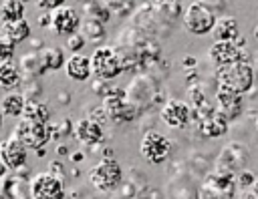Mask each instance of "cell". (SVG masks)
<instances>
[{"mask_svg": "<svg viewBox=\"0 0 258 199\" xmlns=\"http://www.w3.org/2000/svg\"><path fill=\"white\" fill-rule=\"evenodd\" d=\"M107 8L111 10V16H131L137 8V2L131 0H107Z\"/></svg>", "mask_w": 258, "mask_h": 199, "instance_id": "d590c367", "label": "cell"}, {"mask_svg": "<svg viewBox=\"0 0 258 199\" xmlns=\"http://www.w3.org/2000/svg\"><path fill=\"white\" fill-rule=\"evenodd\" d=\"M73 127H75V123L69 117H62L58 123H48L50 141H58V139H64V137L73 135Z\"/></svg>", "mask_w": 258, "mask_h": 199, "instance_id": "e575fe53", "label": "cell"}, {"mask_svg": "<svg viewBox=\"0 0 258 199\" xmlns=\"http://www.w3.org/2000/svg\"><path fill=\"white\" fill-rule=\"evenodd\" d=\"M101 107L105 109L109 123H115V125L133 123L141 115V111L127 101V90L121 86H111L109 92L101 98Z\"/></svg>", "mask_w": 258, "mask_h": 199, "instance_id": "277c9868", "label": "cell"}, {"mask_svg": "<svg viewBox=\"0 0 258 199\" xmlns=\"http://www.w3.org/2000/svg\"><path fill=\"white\" fill-rule=\"evenodd\" d=\"M26 149L16 143L14 139H4L0 141V161L8 169V173H16L22 167H26Z\"/></svg>", "mask_w": 258, "mask_h": 199, "instance_id": "ac0fdd59", "label": "cell"}, {"mask_svg": "<svg viewBox=\"0 0 258 199\" xmlns=\"http://www.w3.org/2000/svg\"><path fill=\"white\" fill-rule=\"evenodd\" d=\"M79 32L83 34V38H85L87 42H93V44H97V46H101V42L107 38V28H105V24H101V22H97V20H89V18H83Z\"/></svg>", "mask_w": 258, "mask_h": 199, "instance_id": "f1b7e54d", "label": "cell"}, {"mask_svg": "<svg viewBox=\"0 0 258 199\" xmlns=\"http://www.w3.org/2000/svg\"><path fill=\"white\" fill-rule=\"evenodd\" d=\"M81 22H83L81 12L71 4H62L60 8L50 12V30L56 36H64L67 38V36L79 32Z\"/></svg>", "mask_w": 258, "mask_h": 199, "instance_id": "9a60e30c", "label": "cell"}, {"mask_svg": "<svg viewBox=\"0 0 258 199\" xmlns=\"http://www.w3.org/2000/svg\"><path fill=\"white\" fill-rule=\"evenodd\" d=\"M10 139H14L16 143H20L24 149H42L46 147V143L50 141V133H48V123L40 125V123H28V121H18L16 127L12 129Z\"/></svg>", "mask_w": 258, "mask_h": 199, "instance_id": "8fae6325", "label": "cell"}, {"mask_svg": "<svg viewBox=\"0 0 258 199\" xmlns=\"http://www.w3.org/2000/svg\"><path fill=\"white\" fill-rule=\"evenodd\" d=\"M6 173H8V169H6V167L2 165V161H0V179H2V177H4Z\"/></svg>", "mask_w": 258, "mask_h": 199, "instance_id": "f5cc1de1", "label": "cell"}, {"mask_svg": "<svg viewBox=\"0 0 258 199\" xmlns=\"http://www.w3.org/2000/svg\"><path fill=\"white\" fill-rule=\"evenodd\" d=\"M32 36V26L30 22L24 20H16V22H4L0 24V42H8L12 46L28 40Z\"/></svg>", "mask_w": 258, "mask_h": 199, "instance_id": "44dd1931", "label": "cell"}, {"mask_svg": "<svg viewBox=\"0 0 258 199\" xmlns=\"http://www.w3.org/2000/svg\"><path fill=\"white\" fill-rule=\"evenodd\" d=\"M216 88H226L236 94H246L254 88L256 82V70L252 62H232L226 66H220L214 70Z\"/></svg>", "mask_w": 258, "mask_h": 199, "instance_id": "6da1fadb", "label": "cell"}, {"mask_svg": "<svg viewBox=\"0 0 258 199\" xmlns=\"http://www.w3.org/2000/svg\"><path fill=\"white\" fill-rule=\"evenodd\" d=\"M167 187H169L167 189L169 199H196V195H198V187L191 185V181H189L187 175L173 177Z\"/></svg>", "mask_w": 258, "mask_h": 199, "instance_id": "484cf974", "label": "cell"}, {"mask_svg": "<svg viewBox=\"0 0 258 199\" xmlns=\"http://www.w3.org/2000/svg\"><path fill=\"white\" fill-rule=\"evenodd\" d=\"M85 44H87V40L83 38L81 32H75V34H71V36L64 38V48L71 50V54H79L85 48Z\"/></svg>", "mask_w": 258, "mask_h": 199, "instance_id": "8d00e7d4", "label": "cell"}, {"mask_svg": "<svg viewBox=\"0 0 258 199\" xmlns=\"http://www.w3.org/2000/svg\"><path fill=\"white\" fill-rule=\"evenodd\" d=\"M64 2H60V0H38L36 2V8L38 10H42V12H54L56 8H60Z\"/></svg>", "mask_w": 258, "mask_h": 199, "instance_id": "7bdbcfd3", "label": "cell"}, {"mask_svg": "<svg viewBox=\"0 0 258 199\" xmlns=\"http://www.w3.org/2000/svg\"><path fill=\"white\" fill-rule=\"evenodd\" d=\"M20 92H22V96L26 101H40L42 94H44V88H42L40 78H22Z\"/></svg>", "mask_w": 258, "mask_h": 199, "instance_id": "836d02e7", "label": "cell"}, {"mask_svg": "<svg viewBox=\"0 0 258 199\" xmlns=\"http://www.w3.org/2000/svg\"><path fill=\"white\" fill-rule=\"evenodd\" d=\"M181 66H183L185 70H191V68H196V66H198V60H196V56H191V54H185V56H181Z\"/></svg>", "mask_w": 258, "mask_h": 199, "instance_id": "bcb514c9", "label": "cell"}, {"mask_svg": "<svg viewBox=\"0 0 258 199\" xmlns=\"http://www.w3.org/2000/svg\"><path fill=\"white\" fill-rule=\"evenodd\" d=\"M20 119H22V121H28V123L46 125V123H50V109H48V105L42 103V101H26Z\"/></svg>", "mask_w": 258, "mask_h": 199, "instance_id": "d4e9b609", "label": "cell"}, {"mask_svg": "<svg viewBox=\"0 0 258 199\" xmlns=\"http://www.w3.org/2000/svg\"><path fill=\"white\" fill-rule=\"evenodd\" d=\"M250 52L240 48L236 42H212L208 48V60L214 64V68L232 64V62H252Z\"/></svg>", "mask_w": 258, "mask_h": 199, "instance_id": "4fadbf2b", "label": "cell"}, {"mask_svg": "<svg viewBox=\"0 0 258 199\" xmlns=\"http://www.w3.org/2000/svg\"><path fill=\"white\" fill-rule=\"evenodd\" d=\"M30 193L34 199H64L67 183L48 171H42L30 177Z\"/></svg>", "mask_w": 258, "mask_h": 199, "instance_id": "7c38bea8", "label": "cell"}, {"mask_svg": "<svg viewBox=\"0 0 258 199\" xmlns=\"http://www.w3.org/2000/svg\"><path fill=\"white\" fill-rule=\"evenodd\" d=\"M204 103H208V96H206V90L202 86V80L196 82V84H189V105L191 107H200Z\"/></svg>", "mask_w": 258, "mask_h": 199, "instance_id": "74e56055", "label": "cell"}, {"mask_svg": "<svg viewBox=\"0 0 258 199\" xmlns=\"http://www.w3.org/2000/svg\"><path fill=\"white\" fill-rule=\"evenodd\" d=\"M83 14L85 18L89 20H97L101 24H107L113 16H111V10L107 8V2H101V0H91V2H83Z\"/></svg>", "mask_w": 258, "mask_h": 199, "instance_id": "4dcf8cb0", "label": "cell"}, {"mask_svg": "<svg viewBox=\"0 0 258 199\" xmlns=\"http://www.w3.org/2000/svg\"><path fill=\"white\" fill-rule=\"evenodd\" d=\"M159 119L169 129H185L191 125V105L181 98H169L159 107Z\"/></svg>", "mask_w": 258, "mask_h": 199, "instance_id": "5bb4252c", "label": "cell"}, {"mask_svg": "<svg viewBox=\"0 0 258 199\" xmlns=\"http://www.w3.org/2000/svg\"><path fill=\"white\" fill-rule=\"evenodd\" d=\"M91 72L93 78H103V80H113L123 72L121 60L113 48V44H101L95 46V50L91 52Z\"/></svg>", "mask_w": 258, "mask_h": 199, "instance_id": "ba28073f", "label": "cell"}, {"mask_svg": "<svg viewBox=\"0 0 258 199\" xmlns=\"http://www.w3.org/2000/svg\"><path fill=\"white\" fill-rule=\"evenodd\" d=\"M254 181H256V175H254L252 171H248V169L236 173V187H238V189H244L246 193L254 187Z\"/></svg>", "mask_w": 258, "mask_h": 199, "instance_id": "f35d334b", "label": "cell"}, {"mask_svg": "<svg viewBox=\"0 0 258 199\" xmlns=\"http://www.w3.org/2000/svg\"><path fill=\"white\" fill-rule=\"evenodd\" d=\"M54 153H56V155H71V153H69V147H67V145H62V143L54 147Z\"/></svg>", "mask_w": 258, "mask_h": 199, "instance_id": "f907efd6", "label": "cell"}, {"mask_svg": "<svg viewBox=\"0 0 258 199\" xmlns=\"http://www.w3.org/2000/svg\"><path fill=\"white\" fill-rule=\"evenodd\" d=\"M153 10H155L157 16H159L163 22H167L169 26H171L177 18H181V14H183L181 2H175V0H155V2H153Z\"/></svg>", "mask_w": 258, "mask_h": 199, "instance_id": "83f0119b", "label": "cell"}, {"mask_svg": "<svg viewBox=\"0 0 258 199\" xmlns=\"http://www.w3.org/2000/svg\"><path fill=\"white\" fill-rule=\"evenodd\" d=\"M42 52V60H44V66L46 70H58V68H64V62H67V56H64V50L60 46H44Z\"/></svg>", "mask_w": 258, "mask_h": 199, "instance_id": "d6a6232c", "label": "cell"}, {"mask_svg": "<svg viewBox=\"0 0 258 199\" xmlns=\"http://www.w3.org/2000/svg\"><path fill=\"white\" fill-rule=\"evenodd\" d=\"M129 24L139 28L141 32H145L147 36L159 40V38H165L169 32H171V26L167 22H163L157 12L153 10V2H141L137 4L135 12L129 16Z\"/></svg>", "mask_w": 258, "mask_h": 199, "instance_id": "52a82bcc", "label": "cell"}, {"mask_svg": "<svg viewBox=\"0 0 258 199\" xmlns=\"http://www.w3.org/2000/svg\"><path fill=\"white\" fill-rule=\"evenodd\" d=\"M64 74L71 78V80H77V82H85L89 78H93V72H91V58L85 56L83 52L79 54H71L64 62Z\"/></svg>", "mask_w": 258, "mask_h": 199, "instance_id": "7402d4cb", "label": "cell"}, {"mask_svg": "<svg viewBox=\"0 0 258 199\" xmlns=\"http://www.w3.org/2000/svg\"><path fill=\"white\" fill-rule=\"evenodd\" d=\"M89 119H93V121H97V123H109V119H107V113H105V109L99 105V107H93L91 111H89V115H87Z\"/></svg>", "mask_w": 258, "mask_h": 199, "instance_id": "ee69618b", "label": "cell"}, {"mask_svg": "<svg viewBox=\"0 0 258 199\" xmlns=\"http://www.w3.org/2000/svg\"><path fill=\"white\" fill-rule=\"evenodd\" d=\"M216 111L228 121H236L244 111V96L226 88H216Z\"/></svg>", "mask_w": 258, "mask_h": 199, "instance_id": "d6986e66", "label": "cell"}, {"mask_svg": "<svg viewBox=\"0 0 258 199\" xmlns=\"http://www.w3.org/2000/svg\"><path fill=\"white\" fill-rule=\"evenodd\" d=\"M73 137L83 145V147H95L99 143L105 141V129L101 123L89 119V117H81L79 121H75L73 127Z\"/></svg>", "mask_w": 258, "mask_h": 199, "instance_id": "e0dca14e", "label": "cell"}, {"mask_svg": "<svg viewBox=\"0 0 258 199\" xmlns=\"http://www.w3.org/2000/svg\"><path fill=\"white\" fill-rule=\"evenodd\" d=\"M26 14V4L20 0H4L0 2V18L2 24L4 22H16V20H24Z\"/></svg>", "mask_w": 258, "mask_h": 199, "instance_id": "1f68e13d", "label": "cell"}, {"mask_svg": "<svg viewBox=\"0 0 258 199\" xmlns=\"http://www.w3.org/2000/svg\"><path fill=\"white\" fill-rule=\"evenodd\" d=\"M24 105H26V98L22 96V92H6L2 98H0V113L2 117L8 115V117H22V111H24Z\"/></svg>", "mask_w": 258, "mask_h": 199, "instance_id": "f546056e", "label": "cell"}, {"mask_svg": "<svg viewBox=\"0 0 258 199\" xmlns=\"http://www.w3.org/2000/svg\"><path fill=\"white\" fill-rule=\"evenodd\" d=\"M30 173L22 167L16 173H8L0 179V193L6 199H34L30 193Z\"/></svg>", "mask_w": 258, "mask_h": 199, "instance_id": "2e32d148", "label": "cell"}, {"mask_svg": "<svg viewBox=\"0 0 258 199\" xmlns=\"http://www.w3.org/2000/svg\"><path fill=\"white\" fill-rule=\"evenodd\" d=\"M254 123H256V129H258V113H256V117H254Z\"/></svg>", "mask_w": 258, "mask_h": 199, "instance_id": "6f0895ef", "label": "cell"}, {"mask_svg": "<svg viewBox=\"0 0 258 199\" xmlns=\"http://www.w3.org/2000/svg\"><path fill=\"white\" fill-rule=\"evenodd\" d=\"M44 153H46V151H44V147H42V149H36V157H38V159H40V157H44Z\"/></svg>", "mask_w": 258, "mask_h": 199, "instance_id": "db71d44e", "label": "cell"}, {"mask_svg": "<svg viewBox=\"0 0 258 199\" xmlns=\"http://www.w3.org/2000/svg\"><path fill=\"white\" fill-rule=\"evenodd\" d=\"M194 127H196V131L200 133V137L218 139V137H224V135L228 133L230 121H228L224 115H220V113L216 111L210 119H206V121H202V123H198V125H194Z\"/></svg>", "mask_w": 258, "mask_h": 199, "instance_id": "cb8c5ba5", "label": "cell"}, {"mask_svg": "<svg viewBox=\"0 0 258 199\" xmlns=\"http://www.w3.org/2000/svg\"><path fill=\"white\" fill-rule=\"evenodd\" d=\"M111 88V82L109 80H103V78H91V90L97 94V96H105Z\"/></svg>", "mask_w": 258, "mask_h": 199, "instance_id": "60d3db41", "label": "cell"}, {"mask_svg": "<svg viewBox=\"0 0 258 199\" xmlns=\"http://www.w3.org/2000/svg\"><path fill=\"white\" fill-rule=\"evenodd\" d=\"M125 90H127V101L133 107H137L141 113H145L149 107H163L165 103L157 76L147 74V72L135 74Z\"/></svg>", "mask_w": 258, "mask_h": 199, "instance_id": "7a4b0ae2", "label": "cell"}, {"mask_svg": "<svg viewBox=\"0 0 258 199\" xmlns=\"http://www.w3.org/2000/svg\"><path fill=\"white\" fill-rule=\"evenodd\" d=\"M240 36V28H238V20L230 14H222L218 16L214 30H212V38L214 42H236Z\"/></svg>", "mask_w": 258, "mask_h": 199, "instance_id": "603a6c76", "label": "cell"}, {"mask_svg": "<svg viewBox=\"0 0 258 199\" xmlns=\"http://www.w3.org/2000/svg\"><path fill=\"white\" fill-rule=\"evenodd\" d=\"M22 84V74L18 70V64L14 60L10 62H0V88L14 92Z\"/></svg>", "mask_w": 258, "mask_h": 199, "instance_id": "4316f807", "label": "cell"}, {"mask_svg": "<svg viewBox=\"0 0 258 199\" xmlns=\"http://www.w3.org/2000/svg\"><path fill=\"white\" fill-rule=\"evenodd\" d=\"M69 159H71L73 163H81V161L85 159V153H83V151H75V153L69 155Z\"/></svg>", "mask_w": 258, "mask_h": 199, "instance_id": "681fc988", "label": "cell"}, {"mask_svg": "<svg viewBox=\"0 0 258 199\" xmlns=\"http://www.w3.org/2000/svg\"><path fill=\"white\" fill-rule=\"evenodd\" d=\"M218 20L216 10H212L208 6V2L202 0H194L183 8L181 14V24L183 28L194 34V36H204V34H212L214 24Z\"/></svg>", "mask_w": 258, "mask_h": 199, "instance_id": "5b68a950", "label": "cell"}, {"mask_svg": "<svg viewBox=\"0 0 258 199\" xmlns=\"http://www.w3.org/2000/svg\"><path fill=\"white\" fill-rule=\"evenodd\" d=\"M0 125H2V113H0Z\"/></svg>", "mask_w": 258, "mask_h": 199, "instance_id": "680465c9", "label": "cell"}, {"mask_svg": "<svg viewBox=\"0 0 258 199\" xmlns=\"http://www.w3.org/2000/svg\"><path fill=\"white\" fill-rule=\"evenodd\" d=\"M123 179H125L123 167L115 157L99 159L89 171V181H91L93 189L97 193H103V195L113 193L115 189H119Z\"/></svg>", "mask_w": 258, "mask_h": 199, "instance_id": "3957f363", "label": "cell"}, {"mask_svg": "<svg viewBox=\"0 0 258 199\" xmlns=\"http://www.w3.org/2000/svg\"><path fill=\"white\" fill-rule=\"evenodd\" d=\"M173 145L171 141L159 133V131H145L139 143V155L149 163V165H161L171 157Z\"/></svg>", "mask_w": 258, "mask_h": 199, "instance_id": "30bf717a", "label": "cell"}, {"mask_svg": "<svg viewBox=\"0 0 258 199\" xmlns=\"http://www.w3.org/2000/svg\"><path fill=\"white\" fill-rule=\"evenodd\" d=\"M30 50H44V40L42 38H36V36H30Z\"/></svg>", "mask_w": 258, "mask_h": 199, "instance_id": "c3c4849f", "label": "cell"}, {"mask_svg": "<svg viewBox=\"0 0 258 199\" xmlns=\"http://www.w3.org/2000/svg\"><path fill=\"white\" fill-rule=\"evenodd\" d=\"M71 101H73V94H71V90H67V88H60V90L56 92V103H58L60 107H67Z\"/></svg>", "mask_w": 258, "mask_h": 199, "instance_id": "f6af8a7d", "label": "cell"}, {"mask_svg": "<svg viewBox=\"0 0 258 199\" xmlns=\"http://www.w3.org/2000/svg\"><path fill=\"white\" fill-rule=\"evenodd\" d=\"M236 175L210 171L198 183L196 199H236Z\"/></svg>", "mask_w": 258, "mask_h": 199, "instance_id": "8992f818", "label": "cell"}, {"mask_svg": "<svg viewBox=\"0 0 258 199\" xmlns=\"http://www.w3.org/2000/svg\"><path fill=\"white\" fill-rule=\"evenodd\" d=\"M248 161H250V149L240 141H230L220 149L218 157L214 159V171L236 175L246 169Z\"/></svg>", "mask_w": 258, "mask_h": 199, "instance_id": "9c48e42d", "label": "cell"}, {"mask_svg": "<svg viewBox=\"0 0 258 199\" xmlns=\"http://www.w3.org/2000/svg\"><path fill=\"white\" fill-rule=\"evenodd\" d=\"M50 175H54V177H58L60 181H64L67 183V169H64V163L62 161H58V159H52L50 163H48V169H46Z\"/></svg>", "mask_w": 258, "mask_h": 199, "instance_id": "ab89813d", "label": "cell"}, {"mask_svg": "<svg viewBox=\"0 0 258 199\" xmlns=\"http://www.w3.org/2000/svg\"><path fill=\"white\" fill-rule=\"evenodd\" d=\"M16 54V46L8 42H0V62H10Z\"/></svg>", "mask_w": 258, "mask_h": 199, "instance_id": "b9f144b4", "label": "cell"}, {"mask_svg": "<svg viewBox=\"0 0 258 199\" xmlns=\"http://www.w3.org/2000/svg\"><path fill=\"white\" fill-rule=\"evenodd\" d=\"M16 64H18V70H20L22 78H40V76H44L48 72L46 66H44L40 50H28V52L20 54Z\"/></svg>", "mask_w": 258, "mask_h": 199, "instance_id": "ffe728a7", "label": "cell"}, {"mask_svg": "<svg viewBox=\"0 0 258 199\" xmlns=\"http://www.w3.org/2000/svg\"><path fill=\"white\" fill-rule=\"evenodd\" d=\"M36 22L42 26V28H50V12H42L36 16Z\"/></svg>", "mask_w": 258, "mask_h": 199, "instance_id": "7dc6e473", "label": "cell"}, {"mask_svg": "<svg viewBox=\"0 0 258 199\" xmlns=\"http://www.w3.org/2000/svg\"><path fill=\"white\" fill-rule=\"evenodd\" d=\"M254 38L258 40V24H256V28H254Z\"/></svg>", "mask_w": 258, "mask_h": 199, "instance_id": "9f6ffc18", "label": "cell"}, {"mask_svg": "<svg viewBox=\"0 0 258 199\" xmlns=\"http://www.w3.org/2000/svg\"><path fill=\"white\" fill-rule=\"evenodd\" d=\"M244 199H258V195H256L254 191H248V193L244 195Z\"/></svg>", "mask_w": 258, "mask_h": 199, "instance_id": "816d5d0a", "label": "cell"}, {"mask_svg": "<svg viewBox=\"0 0 258 199\" xmlns=\"http://www.w3.org/2000/svg\"><path fill=\"white\" fill-rule=\"evenodd\" d=\"M250 191H254V193H256V195H258V177H256V181H254V187H252V189H250Z\"/></svg>", "mask_w": 258, "mask_h": 199, "instance_id": "11a10c76", "label": "cell"}]
</instances>
